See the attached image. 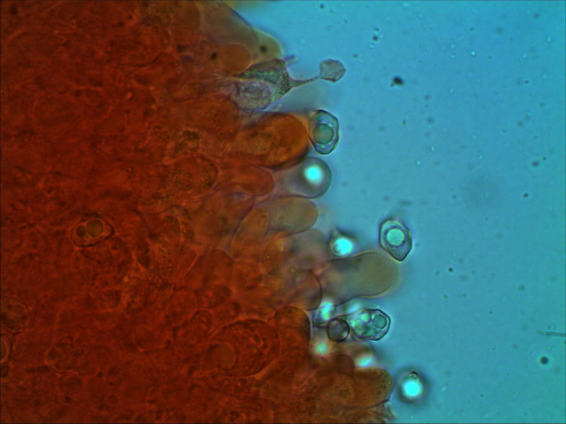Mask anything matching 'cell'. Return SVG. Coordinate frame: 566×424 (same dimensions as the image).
I'll return each mask as SVG.
<instances>
[{"label": "cell", "mask_w": 566, "mask_h": 424, "mask_svg": "<svg viewBox=\"0 0 566 424\" xmlns=\"http://www.w3.org/2000/svg\"><path fill=\"white\" fill-rule=\"evenodd\" d=\"M380 242L382 247L398 261H403L412 249L409 231L400 223L388 220L381 227Z\"/></svg>", "instance_id": "cell-3"}, {"label": "cell", "mask_w": 566, "mask_h": 424, "mask_svg": "<svg viewBox=\"0 0 566 424\" xmlns=\"http://www.w3.org/2000/svg\"><path fill=\"white\" fill-rule=\"evenodd\" d=\"M310 136L316 151L328 154L335 147L338 141V124L330 114L319 111L311 122Z\"/></svg>", "instance_id": "cell-2"}, {"label": "cell", "mask_w": 566, "mask_h": 424, "mask_svg": "<svg viewBox=\"0 0 566 424\" xmlns=\"http://www.w3.org/2000/svg\"><path fill=\"white\" fill-rule=\"evenodd\" d=\"M353 335L359 338L379 341L388 332L390 318L376 309H364L348 319Z\"/></svg>", "instance_id": "cell-1"}]
</instances>
